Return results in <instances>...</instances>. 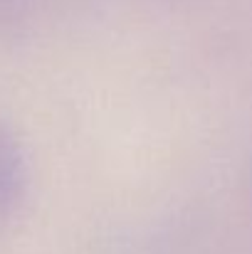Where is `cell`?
Masks as SVG:
<instances>
[{"mask_svg": "<svg viewBox=\"0 0 252 254\" xmlns=\"http://www.w3.org/2000/svg\"><path fill=\"white\" fill-rule=\"evenodd\" d=\"M25 188V153L20 141L0 124V217L12 210Z\"/></svg>", "mask_w": 252, "mask_h": 254, "instance_id": "cell-1", "label": "cell"}]
</instances>
